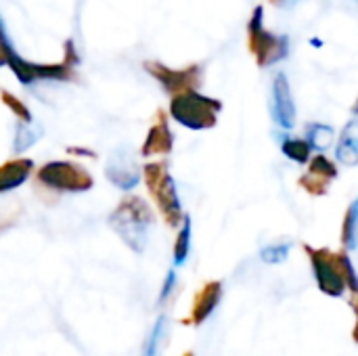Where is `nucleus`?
Listing matches in <instances>:
<instances>
[{"label":"nucleus","instance_id":"1","mask_svg":"<svg viewBox=\"0 0 358 356\" xmlns=\"http://www.w3.org/2000/svg\"><path fill=\"white\" fill-rule=\"evenodd\" d=\"M153 225H155L153 210L138 195L124 197L117 204V208L109 214V227L134 252H143L145 250Z\"/></svg>","mask_w":358,"mask_h":356},{"label":"nucleus","instance_id":"2","mask_svg":"<svg viewBox=\"0 0 358 356\" xmlns=\"http://www.w3.org/2000/svg\"><path fill=\"white\" fill-rule=\"evenodd\" d=\"M220 111H222V103L214 97L201 94L197 88L172 94L170 105H168L170 118L176 124L195 132L214 128L218 124Z\"/></svg>","mask_w":358,"mask_h":356},{"label":"nucleus","instance_id":"3","mask_svg":"<svg viewBox=\"0 0 358 356\" xmlns=\"http://www.w3.org/2000/svg\"><path fill=\"white\" fill-rule=\"evenodd\" d=\"M143 180H145L147 191L153 197L157 210L162 212L164 220L170 227H180L185 212H182V204L178 197L176 183L168 170V164L164 159L145 164L143 166Z\"/></svg>","mask_w":358,"mask_h":356},{"label":"nucleus","instance_id":"4","mask_svg":"<svg viewBox=\"0 0 358 356\" xmlns=\"http://www.w3.org/2000/svg\"><path fill=\"white\" fill-rule=\"evenodd\" d=\"M248 44L260 69H268L289 57V36L264 27V6L258 4L248 21Z\"/></svg>","mask_w":358,"mask_h":356},{"label":"nucleus","instance_id":"5","mask_svg":"<svg viewBox=\"0 0 358 356\" xmlns=\"http://www.w3.org/2000/svg\"><path fill=\"white\" fill-rule=\"evenodd\" d=\"M36 183L55 193H84L92 189L94 178L82 164L55 159L36 170Z\"/></svg>","mask_w":358,"mask_h":356},{"label":"nucleus","instance_id":"6","mask_svg":"<svg viewBox=\"0 0 358 356\" xmlns=\"http://www.w3.org/2000/svg\"><path fill=\"white\" fill-rule=\"evenodd\" d=\"M6 67L13 71V76L17 78L21 86H31L40 82H67V80H73L76 76V67H71L65 61L63 63H36V61L23 59L17 50L10 52Z\"/></svg>","mask_w":358,"mask_h":356},{"label":"nucleus","instance_id":"7","mask_svg":"<svg viewBox=\"0 0 358 356\" xmlns=\"http://www.w3.org/2000/svg\"><path fill=\"white\" fill-rule=\"evenodd\" d=\"M304 250H306V254L310 258V266H313L319 290L325 296L342 298L344 292H346V281H344V275H342V269H340L338 254L329 252L325 248L317 250V248H310V245H304Z\"/></svg>","mask_w":358,"mask_h":356},{"label":"nucleus","instance_id":"8","mask_svg":"<svg viewBox=\"0 0 358 356\" xmlns=\"http://www.w3.org/2000/svg\"><path fill=\"white\" fill-rule=\"evenodd\" d=\"M105 178L120 191H132L143 180V166L132 147L122 145L111 151L105 162Z\"/></svg>","mask_w":358,"mask_h":356},{"label":"nucleus","instance_id":"9","mask_svg":"<svg viewBox=\"0 0 358 356\" xmlns=\"http://www.w3.org/2000/svg\"><path fill=\"white\" fill-rule=\"evenodd\" d=\"M145 69L170 94L191 90V88L199 90V86L203 84L201 65H189V67H182V69H172V67H168V65H164L159 61H145Z\"/></svg>","mask_w":358,"mask_h":356},{"label":"nucleus","instance_id":"10","mask_svg":"<svg viewBox=\"0 0 358 356\" xmlns=\"http://www.w3.org/2000/svg\"><path fill=\"white\" fill-rule=\"evenodd\" d=\"M271 115L273 122L283 128V130H292L296 126V103L292 97V86H289V78L285 71H277L271 84Z\"/></svg>","mask_w":358,"mask_h":356},{"label":"nucleus","instance_id":"11","mask_svg":"<svg viewBox=\"0 0 358 356\" xmlns=\"http://www.w3.org/2000/svg\"><path fill=\"white\" fill-rule=\"evenodd\" d=\"M338 178V166L336 162H331L325 153H317L315 157H310L306 174L300 178V187H304V191H308L310 195H325L329 191V185Z\"/></svg>","mask_w":358,"mask_h":356},{"label":"nucleus","instance_id":"12","mask_svg":"<svg viewBox=\"0 0 358 356\" xmlns=\"http://www.w3.org/2000/svg\"><path fill=\"white\" fill-rule=\"evenodd\" d=\"M174 149V132L168 124V118L164 111L157 113V120L149 128L145 143L141 147L143 157H155V155H170Z\"/></svg>","mask_w":358,"mask_h":356},{"label":"nucleus","instance_id":"13","mask_svg":"<svg viewBox=\"0 0 358 356\" xmlns=\"http://www.w3.org/2000/svg\"><path fill=\"white\" fill-rule=\"evenodd\" d=\"M34 170L36 166L29 157H13L0 164V193H8L23 187L31 178Z\"/></svg>","mask_w":358,"mask_h":356},{"label":"nucleus","instance_id":"14","mask_svg":"<svg viewBox=\"0 0 358 356\" xmlns=\"http://www.w3.org/2000/svg\"><path fill=\"white\" fill-rule=\"evenodd\" d=\"M355 122L350 120L342 134L336 138V162L346 166V168H357L358 166V136L355 132Z\"/></svg>","mask_w":358,"mask_h":356},{"label":"nucleus","instance_id":"15","mask_svg":"<svg viewBox=\"0 0 358 356\" xmlns=\"http://www.w3.org/2000/svg\"><path fill=\"white\" fill-rule=\"evenodd\" d=\"M220 298H222V285L218 281L208 283L199 292V296L195 300V306H193V321H195V325L203 323L214 313V308L218 306Z\"/></svg>","mask_w":358,"mask_h":356},{"label":"nucleus","instance_id":"16","mask_svg":"<svg viewBox=\"0 0 358 356\" xmlns=\"http://www.w3.org/2000/svg\"><path fill=\"white\" fill-rule=\"evenodd\" d=\"M304 138L308 141V145L313 147V151L317 153H325L327 149H331L336 145V130L334 126H327L323 122H310L304 128Z\"/></svg>","mask_w":358,"mask_h":356},{"label":"nucleus","instance_id":"17","mask_svg":"<svg viewBox=\"0 0 358 356\" xmlns=\"http://www.w3.org/2000/svg\"><path fill=\"white\" fill-rule=\"evenodd\" d=\"M44 134V126L36 120L31 122H17L15 138H13V153H23L31 149Z\"/></svg>","mask_w":358,"mask_h":356},{"label":"nucleus","instance_id":"18","mask_svg":"<svg viewBox=\"0 0 358 356\" xmlns=\"http://www.w3.org/2000/svg\"><path fill=\"white\" fill-rule=\"evenodd\" d=\"M281 153L296 162V164H308L313 157V147L308 145L306 138H298V136H289V134H281Z\"/></svg>","mask_w":358,"mask_h":356},{"label":"nucleus","instance_id":"19","mask_svg":"<svg viewBox=\"0 0 358 356\" xmlns=\"http://www.w3.org/2000/svg\"><path fill=\"white\" fill-rule=\"evenodd\" d=\"M342 245L346 252H355L358 248V197L348 206L342 220Z\"/></svg>","mask_w":358,"mask_h":356},{"label":"nucleus","instance_id":"20","mask_svg":"<svg viewBox=\"0 0 358 356\" xmlns=\"http://www.w3.org/2000/svg\"><path fill=\"white\" fill-rule=\"evenodd\" d=\"M191 233H193L191 218L189 214H185L180 222V231L176 235V243H174V266H182L187 262L189 252H191Z\"/></svg>","mask_w":358,"mask_h":356},{"label":"nucleus","instance_id":"21","mask_svg":"<svg viewBox=\"0 0 358 356\" xmlns=\"http://www.w3.org/2000/svg\"><path fill=\"white\" fill-rule=\"evenodd\" d=\"M289 252H292V243L289 241H285V243H273V245H266V248L260 250V258L266 264H281V262L287 260Z\"/></svg>","mask_w":358,"mask_h":356},{"label":"nucleus","instance_id":"22","mask_svg":"<svg viewBox=\"0 0 358 356\" xmlns=\"http://www.w3.org/2000/svg\"><path fill=\"white\" fill-rule=\"evenodd\" d=\"M338 260H340V269H342V275H344V281H346V290H350L355 296H358V273L348 256L346 250H342L338 254Z\"/></svg>","mask_w":358,"mask_h":356},{"label":"nucleus","instance_id":"23","mask_svg":"<svg viewBox=\"0 0 358 356\" xmlns=\"http://www.w3.org/2000/svg\"><path fill=\"white\" fill-rule=\"evenodd\" d=\"M0 97H2V103L13 111V115L17 118V122H31V120H34L31 111L25 107V103H23L21 99H17V97L10 94L8 90H2Z\"/></svg>","mask_w":358,"mask_h":356},{"label":"nucleus","instance_id":"24","mask_svg":"<svg viewBox=\"0 0 358 356\" xmlns=\"http://www.w3.org/2000/svg\"><path fill=\"white\" fill-rule=\"evenodd\" d=\"M164 325H166V319L162 317L157 321V325L153 327L149 340H147V346H145V353L143 356H157V350H159V340H162V334H164Z\"/></svg>","mask_w":358,"mask_h":356},{"label":"nucleus","instance_id":"25","mask_svg":"<svg viewBox=\"0 0 358 356\" xmlns=\"http://www.w3.org/2000/svg\"><path fill=\"white\" fill-rule=\"evenodd\" d=\"M13 50H17V48H15L13 40L8 38L6 27H4V23H2V17H0V67L8 63V57H10Z\"/></svg>","mask_w":358,"mask_h":356},{"label":"nucleus","instance_id":"26","mask_svg":"<svg viewBox=\"0 0 358 356\" xmlns=\"http://www.w3.org/2000/svg\"><path fill=\"white\" fill-rule=\"evenodd\" d=\"M174 283H176V273L174 271H170L168 273V277H166V283H164V290H162V302L170 296V292H172V287H174Z\"/></svg>","mask_w":358,"mask_h":356},{"label":"nucleus","instance_id":"27","mask_svg":"<svg viewBox=\"0 0 358 356\" xmlns=\"http://www.w3.org/2000/svg\"><path fill=\"white\" fill-rule=\"evenodd\" d=\"M275 6H279V8H292V6H296L300 0H271Z\"/></svg>","mask_w":358,"mask_h":356},{"label":"nucleus","instance_id":"28","mask_svg":"<svg viewBox=\"0 0 358 356\" xmlns=\"http://www.w3.org/2000/svg\"><path fill=\"white\" fill-rule=\"evenodd\" d=\"M355 313H357V327H355V334H352V338H355V342L358 344V298L355 300Z\"/></svg>","mask_w":358,"mask_h":356},{"label":"nucleus","instance_id":"29","mask_svg":"<svg viewBox=\"0 0 358 356\" xmlns=\"http://www.w3.org/2000/svg\"><path fill=\"white\" fill-rule=\"evenodd\" d=\"M350 115H352V122L358 124V99L355 101V105H352V111H350Z\"/></svg>","mask_w":358,"mask_h":356},{"label":"nucleus","instance_id":"30","mask_svg":"<svg viewBox=\"0 0 358 356\" xmlns=\"http://www.w3.org/2000/svg\"><path fill=\"white\" fill-rule=\"evenodd\" d=\"M189 356H191V355H189Z\"/></svg>","mask_w":358,"mask_h":356}]
</instances>
